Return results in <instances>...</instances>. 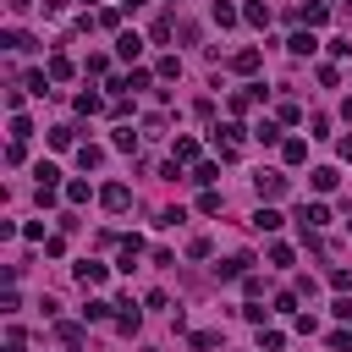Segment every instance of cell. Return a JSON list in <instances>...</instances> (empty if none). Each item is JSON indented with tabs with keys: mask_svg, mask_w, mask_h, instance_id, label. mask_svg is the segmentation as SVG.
Returning <instances> with one entry per match:
<instances>
[{
	"mask_svg": "<svg viewBox=\"0 0 352 352\" xmlns=\"http://www.w3.org/2000/svg\"><path fill=\"white\" fill-rule=\"evenodd\" d=\"M242 121H226V126H214V148H220V160H236L242 154Z\"/></svg>",
	"mask_w": 352,
	"mask_h": 352,
	"instance_id": "obj_1",
	"label": "cell"
},
{
	"mask_svg": "<svg viewBox=\"0 0 352 352\" xmlns=\"http://www.w3.org/2000/svg\"><path fill=\"white\" fill-rule=\"evenodd\" d=\"M99 204H104L110 214H121V209H132V187H126V182H110V187H99Z\"/></svg>",
	"mask_w": 352,
	"mask_h": 352,
	"instance_id": "obj_2",
	"label": "cell"
},
{
	"mask_svg": "<svg viewBox=\"0 0 352 352\" xmlns=\"http://www.w3.org/2000/svg\"><path fill=\"white\" fill-rule=\"evenodd\" d=\"M253 187H258V198L270 204V198H280V192H286V176H280V170H258V176H253Z\"/></svg>",
	"mask_w": 352,
	"mask_h": 352,
	"instance_id": "obj_3",
	"label": "cell"
},
{
	"mask_svg": "<svg viewBox=\"0 0 352 352\" xmlns=\"http://www.w3.org/2000/svg\"><path fill=\"white\" fill-rule=\"evenodd\" d=\"M116 308H121V314H116V330H121V336H138V324H143V314H138V302H132V297H121Z\"/></svg>",
	"mask_w": 352,
	"mask_h": 352,
	"instance_id": "obj_4",
	"label": "cell"
},
{
	"mask_svg": "<svg viewBox=\"0 0 352 352\" xmlns=\"http://www.w3.org/2000/svg\"><path fill=\"white\" fill-rule=\"evenodd\" d=\"M297 226H302V231H319V226H330V209H324V204H302V209H297Z\"/></svg>",
	"mask_w": 352,
	"mask_h": 352,
	"instance_id": "obj_5",
	"label": "cell"
},
{
	"mask_svg": "<svg viewBox=\"0 0 352 352\" xmlns=\"http://www.w3.org/2000/svg\"><path fill=\"white\" fill-rule=\"evenodd\" d=\"M248 264H253L248 253H231V258H220V264H214V275H220V280H242V275H248Z\"/></svg>",
	"mask_w": 352,
	"mask_h": 352,
	"instance_id": "obj_6",
	"label": "cell"
},
{
	"mask_svg": "<svg viewBox=\"0 0 352 352\" xmlns=\"http://www.w3.org/2000/svg\"><path fill=\"white\" fill-rule=\"evenodd\" d=\"M292 16H297V22H302V28H319V22H324V16H330V0H314V6H297V11H292Z\"/></svg>",
	"mask_w": 352,
	"mask_h": 352,
	"instance_id": "obj_7",
	"label": "cell"
},
{
	"mask_svg": "<svg viewBox=\"0 0 352 352\" xmlns=\"http://www.w3.org/2000/svg\"><path fill=\"white\" fill-rule=\"evenodd\" d=\"M253 104H264V88H258V82H248V88H236V94H231V110H236V116H242V110H253Z\"/></svg>",
	"mask_w": 352,
	"mask_h": 352,
	"instance_id": "obj_8",
	"label": "cell"
},
{
	"mask_svg": "<svg viewBox=\"0 0 352 352\" xmlns=\"http://www.w3.org/2000/svg\"><path fill=\"white\" fill-rule=\"evenodd\" d=\"M286 50H292V55H314V50H319V38H314V28H297V33L286 38Z\"/></svg>",
	"mask_w": 352,
	"mask_h": 352,
	"instance_id": "obj_9",
	"label": "cell"
},
{
	"mask_svg": "<svg viewBox=\"0 0 352 352\" xmlns=\"http://www.w3.org/2000/svg\"><path fill=\"white\" fill-rule=\"evenodd\" d=\"M116 55H121V60H138V55H143V38H138V33H116Z\"/></svg>",
	"mask_w": 352,
	"mask_h": 352,
	"instance_id": "obj_10",
	"label": "cell"
},
{
	"mask_svg": "<svg viewBox=\"0 0 352 352\" xmlns=\"http://www.w3.org/2000/svg\"><path fill=\"white\" fill-rule=\"evenodd\" d=\"M258 60H264L258 50H236V55H231V72H242V77H253V72H258Z\"/></svg>",
	"mask_w": 352,
	"mask_h": 352,
	"instance_id": "obj_11",
	"label": "cell"
},
{
	"mask_svg": "<svg viewBox=\"0 0 352 352\" xmlns=\"http://www.w3.org/2000/svg\"><path fill=\"white\" fill-rule=\"evenodd\" d=\"M280 126H286V121H270V116H264V121L253 126V138H258L264 148H270V143H286V138H280Z\"/></svg>",
	"mask_w": 352,
	"mask_h": 352,
	"instance_id": "obj_12",
	"label": "cell"
},
{
	"mask_svg": "<svg viewBox=\"0 0 352 352\" xmlns=\"http://www.w3.org/2000/svg\"><path fill=\"white\" fill-rule=\"evenodd\" d=\"M187 182H198V187H214V182H220V165H214V160H198Z\"/></svg>",
	"mask_w": 352,
	"mask_h": 352,
	"instance_id": "obj_13",
	"label": "cell"
},
{
	"mask_svg": "<svg viewBox=\"0 0 352 352\" xmlns=\"http://www.w3.org/2000/svg\"><path fill=\"white\" fill-rule=\"evenodd\" d=\"M72 275H77L82 286H99V280H104V264H99V258H82V264H77Z\"/></svg>",
	"mask_w": 352,
	"mask_h": 352,
	"instance_id": "obj_14",
	"label": "cell"
},
{
	"mask_svg": "<svg viewBox=\"0 0 352 352\" xmlns=\"http://www.w3.org/2000/svg\"><path fill=\"white\" fill-rule=\"evenodd\" d=\"M242 22H253V28H270V6H264V0H248V6H242Z\"/></svg>",
	"mask_w": 352,
	"mask_h": 352,
	"instance_id": "obj_15",
	"label": "cell"
},
{
	"mask_svg": "<svg viewBox=\"0 0 352 352\" xmlns=\"http://www.w3.org/2000/svg\"><path fill=\"white\" fill-rule=\"evenodd\" d=\"M72 143H77V126H72V121L50 126V148H72Z\"/></svg>",
	"mask_w": 352,
	"mask_h": 352,
	"instance_id": "obj_16",
	"label": "cell"
},
{
	"mask_svg": "<svg viewBox=\"0 0 352 352\" xmlns=\"http://www.w3.org/2000/svg\"><path fill=\"white\" fill-rule=\"evenodd\" d=\"M253 231H280V214H275L270 204H258V209H253Z\"/></svg>",
	"mask_w": 352,
	"mask_h": 352,
	"instance_id": "obj_17",
	"label": "cell"
},
{
	"mask_svg": "<svg viewBox=\"0 0 352 352\" xmlns=\"http://www.w3.org/2000/svg\"><path fill=\"white\" fill-rule=\"evenodd\" d=\"M214 22H220V28H236V22H242V11H236L231 0H214Z\"/></svg>",
	"mask_w": 352,
	"mask_h": 352,
	"instance_id": "obj_18",
	"label": "cell"
},
{
	"mask_svg": "<svg viewBox=\"0 0 352 352\" xmlns=\"http://www.w3.org/2000/svg\"><path fill=\"white\" fill-rule=\"evenodd\" d=\"M28 138H33V121L22 110H11V143H28Z\"/></svg>",
	"mask_w": 352,
	"mask_h": 352,
	"instance_id": "obj_19",
	"label": "cell"
},
{
	"mask_svg": "<svg viewBox=\"0 0 352 352\" xmlns=\"http://www.w3.org/2000/svg\"><path fill=\"white\" fill-rule=\"evenodd\" d=\"M170 160H182V165L192 160V165H198V143H192V138H176V143H170Z\"/></svg>",
	"mask_w": 352,
	"mask_h": 352,
	"instance_id": "obj_20",
	"label": "cell"
},
{
	"mask_svg": "<svg viewBox=\"0 0 352 352\" xmlns=\"http://www.w3.org/2000/svg\"><path fill=\"white\" fill-rule=\"evenodd\" d=\"M280 154H286V165H302V160H308V143H302V138H286Z\"/></svg>",
	"mask_w": 352,
	"mask_h": 352,
	"instance_id": "obj_21",
	"label": "cell"
},
{
	"mask_svg": "<svg viewBox=\"0 0 352 352\" xmlns=\"http://www.w3.org/2000/svg\"><path fill=\"white\" fill-rule=\"evenodd\" d=\"M99 160H104V148H99V143H77V165H82V170H94Z\"/></svg>",
	"mask_w": 352,
	"mask_h": 352,
	"instance_id": "obj_22",
	"label": "cell"
},
{
	"mask_svg": "<svg viewBox=\"0 0 352 352\" xmlns=\"http://www.w3.org/2000/svg\"><path fill=\"white\" fill-rule=\"evenodd\" d=\"M308 182H314V187H319V192H330V187H336V182H341V170H336V165H319V170H314V176H308Z\"/></svg>",
	"mask_w": 352,
	"mask_h": 352,
	"instance_id": "obj_23",
	"label": "cell"
},
{
	"mask_svg": "<svg viewBox=\"0 0 352 352\" xmlns=\"http://www.w3.org/2000/svg\"><path fill=\"white\" fill-rule=\"evenodd\" d=\"M110 308H116V302H104V297H94V302L82 308V319H88V324H104V319H110Z\"/></svg>",
	"mask_w": 352,
	"mask_h": 352,
	"instance_id": "obj_24",
	"label": "cell"
},
{
	"mask_svg": "<svg viewBox=\"0 0 352 352\" xmlns=\"http://www.w3.org/2000/svg\"><path fill=\"white\" fill-rule=\"evenodd\" d=\"M0 44H6V50H11V55H22V50H33V38H28V33H22V28H11V33H6V38H0Z\"/></svg>",
	"mask_w": 352,
	"mask_h": 352,
	"instance_id": "obj_25",
	"label": "cell"
},
{
	"mask_svg": "<svg viewBox=\"0 0 352 352\" xmlns=\"http://www.w3.org/2000/svg\"><path fill=\"white\" fill-rule=\"evenodd\" d=\"M44 72H50V77H55V82H66V77H72V72H77V66H72V60H66V55H50V66H44Z\"/></svg>",
	"mask_w": 352,
	"mask_h": 352,
	"instance_id": "obj_26",
	"label": "cell"
},
{
	"mask_svg": "<svg viewBox=\"0 0 352 352\" xmlns=\"http://www.w3.org/2000/svg\"><path fill=\"white\" fill-rule=\"evenodd\" d=\"M66 198H72V204H88V198H94V187H88L82 176H72V182H66Z\"/></svg>",
	"mask_w": 352,
	"mask_h": 352,
	"instance_id": "obj_27",
	"label": "cell"
},
{
	"mask_svg": "<svg viewBox=\"0 0 352 352\" xmlns=\"http://www.w3.org/2000/svg\"><path fill=\"white\" fill-rule=\"evenodd\" d=\"M138 253H143V236H121V270H132Z\"/></svg>",
	"mask_w": 352,
	"mask_h": 352,
	"instance_id": "obj_28",
	"label": "cell"
},
{
	"mask_svg": "<svg viewBox=\"0 0 352 352\" xmlns=\"http://www.w3.org/2000/svg\"><path fill=\"white\" fill-rule=\"evenodd\" d=\"M110 143H116L121 154H132V148H138V132H132V126H116V138H110Z\"/></svg>",
	"mask_w": 352,
	"mask_h": 352,
	"instance_id": "obj_29",
	"label": "cell"
},
{
	"mask_svg": "<svg viewBox=\"0 0 352 352\" xmlns=\"http://www.w3.org/2000/svg\"><path fill=\"white\" fill-rule=\"evenodd\" d=\"M55 336H60V346H82V324H55Z\"/></svg>",
	"mask_w": 352,
	"mask_h": 352,
	"instance_id": "obj_30",
	"label": "cell"
},
{
	"mask_svg": "<svg viewBox=\"0 0 352 352\" xmlns=\"http://www.w3.org/2000/svg\"><path fill=\"white\" fill-rule=\"evenodd\" d=\"M154 72H160V77H165V82H176V77H182V60H176V55H165V60H160V66H154Z\"/></svg>",
	"mask_w": 352,
	"mask_h": 352,
	"instance_id": "obj_31",
	"label": "cell"
},
{
	"mask_svg": "<svg viewBox=\"0 0 352 352\" xmlns=\"http://www.w3.org/2000/svg\"><path fill=\"white\" fill-rule=\"evenodd\" d=\"M275 121H286V126H297V121H302V110H297L292 99H280V110H275Z\"/></svg>",
	"mask_w": 352,
	"mask_h": 352,
	"instance_id": "obj_32",
	"label": "cell"
},
{
	"mask_svg": "<svg viewBox=\"0 0 352 352\" xmlns=\"http://www.w3.org/2000/svg\"><path fill=\"white\" fill-rule=\"evenodd\" d=\"M270 264L286 270V264H292V248H286V242H270Z\"/></svg>",
	"mask_w": 352,
	"mask_h": 352,
	"instance_id": "obj_33",
	"label": "cell"
},
{
	"mask_svg": "<svg viewBox=\"0 0 352 352\" xmlns=\"http://www.w3.org/2000/svg\"><path fill=\"white\" fill-rule=\"evenodd\" d=\"M82 72H88V77H104V72H110V60H104V55H88V60H82Z\"/></svg>",
	"mask_w": 352,
	"mask_h": 352,
	"instance_id": "obj_34",
	"label": "cell"
},
{
	"mask_svg": "<svg viewBox=\"0 0 352 352\" xmlns=\"http://www.w3.org/2000/svg\"><path fill=\"white\" fill-rule=\"evenodd\" d=\"M99 104H104V99H99V94H77V116H94V110H99Z\"/></svg>",
	"mask_w": 352,
	"mask_h": 352,
	"instance_id": "obj_35",
	"label": "cell"
},
{
	"mask_svg": "<svg viewBox=\"0 0 352 352\" xmlns=\"http://www.w3.org/2000/svg\"><path fill=\"white\" fill-rule=\"evenodd\" d=\"M198 209H204V214H220V192H214V187H204V198H198Z\"/></svg>",
	"mask_w": 352,
	"mask_h": 352,
	"instance_id": "obj_36",
	"label": "cell"
},
{
	"mask_svg": "<svg viewBox=\"0 0 352 352\" xmlns=\"http://www.w3.org/2000/svg\"><path fill=\"white\" fill-rule=\"evenodd\" d=\"M330 314H336V319H346V324H352V297H346V292H341V297H336V302H330Z\"/></svg>",
	"mask_w": 352,
	"mask_h": 352,
	"instance_id": "obj_37",
	"label": "cell"
},
{
	"mask_svg": "<svg viewBox=\"0 0 352 352\" xmlns=\"http://www.w3.org/2000/svg\"><path fill=\"white\" fill-rule=\"evenodd\" d=\"M308 138H330V116H314L308 121Z\"/></svg>",
	"mask_w": 352,
	"mask_h": 352,
	"instance_id": "obj_38",
	"label": "cell"
},
{
	"mask_svg": "<svg viewBox=\"0 0 352 352\" xmlns=\"http://www.w3.org/2000/svg\"><path fill=\"white\" fill-rule=\"evenodd\" d=\"M38 187H60V170L55 165H38Z\"/></svg>",
	"mask_w": 352,
	"mask_h": 352,
	"instance_id": "obj_39",
	"label": "cell"
},
{
	"mask_svg": "<svg viewBox=\"0 0 352 352\" xmlns=\"http://www.w3.org/2000/svg\"><path fill=\"white\" fill-rule=\"evenodd\" d=\"M275 314H297V292H280L275 297Z\"/></svg>",
	"mask_w": 352,
	"mask_h": 352,
	"instance_id": "obj_40",
	"label": "cell"
},
{
	"mask_svg": "<svg viewBox=\"0 0 352 352\" xmlns=\"http://www.w3.org/2000/svg\"><path fill=\"white\" fill-rule=\"evenodd\" d=\"M264 314H270V308H258V297H253V302L242 308V319H248V324H264Z\"/></svg>",
	"mask_w": 352,
	"mask_h": 352,
	"instance_id": "obj_41",
	"label": "cell"
},
{
	"mask_svg": "<svg viewBox=\"0 0 352 352\" xmlns=\"http://www.w3.org/2000/svg\"><path fill=\"white\" fill-rule=\"evenodd\" d=\"M192 346H198V352H209V346H220V336H214V330H198V336H192Z\"/></svg>",
	"mask_w": 352,
	"mask_h": 352,
	"instance_id": "obj_42",
	"label": "cell"
},
{
	"mask_svg": "<svg viewBox=\"0 0 352 352\" xmlns=\"http://www.w3.org/2000/svg\"><path fill=\"white\" fill-rule=\"evenodd\" d=\"M330 346L336 352H352V330H330Z\"/></svg>",
	"mask_w": 352,
	"mask_h": 352,
	"instance_id": "obj_43",
	"label": "cell"
},
{
	"mask_svg": "<svg viewBox=\"0 0 352 352\" xmlns=\"http://www.w3.org/2000/svg\"><path fill=\"white\" fill-rule=\"evenodd\" d=\"M330 286L336 292H352V270H330Z\"/></svg>",
	"mask_w": 352,
	"mask_h": 352,
	"instance_id": "obj_44",
	"label": "cell"
},
{
	"mask_svg": "<svg viewBox=\"0 0 352 352\" xmlns=\"http://www.w3.org/2000/svg\"><path fill=\"white\" fill-rule=\"evenodd\" d=\"M336 154H341V160H352V138H341V143H336Z\"/></svg>",
	"mask_w": 352,
	"mask_h": 352,
	"instance_id": "obj_45",
	"label": "cell"
},
{
	"mask_svg": "<svg viewBox=\"0 0 352 352\" xmlns=\"http://www.w3.org/2000/svg\"><path fill=\"white\" fill-rule=\"evenodd\" d=\"M44 11H50V16H55V11H66V0H44Z\"/></svg>",
	"mask_w": 352,
	"mask_h": 352,
	"instance_id": "obj_46",
	"label": "cell"
},
{
	"mask_svg": "<svg viewBox=\"0 0 352 352\" xmlns=\"http://www.w3.org/2000/svg\"><path fill=\"white\" fill-rule=\"evenodd\" d=\"M121 6H143V0H121Z\"/></svg>",
	"mask_w": 352,
	"mask_h": 352,
	"instance_id": "obj_47",
	"label": "cell"
}]
</instances>
